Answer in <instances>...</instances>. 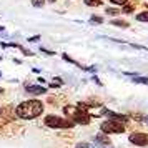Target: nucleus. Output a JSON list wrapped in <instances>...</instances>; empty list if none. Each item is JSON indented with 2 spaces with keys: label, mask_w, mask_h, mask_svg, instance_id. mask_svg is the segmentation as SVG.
Masks as SVG:
<instances>
[{
  "label": "nucleus",
  "mask_w": 148,
  "mask_h": 148,
  "mask_svg": "<svg viewBox=\"0 0 148 148\" xmlns=\"http://www.w3.org/2000/svg\"><path fill=\"white\" fill-rule=\"evenodd\" d=\"M40 40V35H35V37H30L28 38V42H38Z\"/></svg>",
  "instance_id": "obj_19"
},
{
  "label": "nucleus",
  "mask_w": 148,
  "mask_h": 148,
  "mask_svg": "<svg viewBox=\"0 0 148 148\" xmlns=\"http://www.w3.org/2000/svg\"><path fill=\"white\" fill-rule=\"evenodd\" d=\"M92 22H93V23H101V22H103V18H101V17H98V15H92Z\"/></svg>",
  "instance_id": "obj_14"
},
{
  "label": "nucleus",
  "mask_w": 148,
  "mask_h": 148,
  "mask_svg": "<svg viewBox=\"0 0 148 148\" xmlns=\"http://www.w3.org/2000/svg\"><path fill=\"white\" fill-rule=\"evenodd\" d=\"M32 5H34V7H43L45 3H43V2H32Z\"/></svg>",
  "instance_id": "obj_21"
},
{
  "label": "nucleus",
  "mask_w": 148,
  "mask_h": 148,
  "mask_svg": "<svg viewBox=\"0 0 148 148\" xmlns=\"http://www.w3.org/2000/svg\"><path fill=\"white\" fill-rule=\"evenodd\" d=\"M107 14H110V15H112V14L116 15V14H118V10H115V8H107Z\"/></svg>",
  "instance_id": "obj_20"
},
{
  "label": "nucleus",
  "mask_w": 148,
  "mask_h": 148,
  "mask_svg": "<svg viewBox=\"0 0 148 148\" xmlns=\"http://www.w3.org/2000/svg\"><path fill=\"white\" fill-rule=\"evenodd\" d=\"M123 14H130V12H133V5H128V3H125V7H123V10H121Z\"/></svg>",
  "instance_id": "obj_13"
},
{
  "label": "nucleus",
  "mask_w": 148,
  "mask_h": 148,
  "mask_svg": "<svg viewBox=\"0 0 148 148\" xmlns=\"http://www.w3.org/2000/svg\"><path fill=\"white\" fill-rule=\"evenodd\" d=\"M25 92L30 95H43V93H47V88L40 87V85H27L25 87Z\"/></svg>",
  "instance_id": "obj_7"
},
{
  "label": "nucleus",
  "mask_w": 148,
  "mask_h": 148,
  "mask_svg": "<svg viewBox=\"0 0 148 148\" xmlns=\"http://www.w3.org/2000/svg\"><path fill=\"white\" fill-rule=\"evenodd\" d=\"M43 123H45V127H48V128H60V130L73 128V123L68 120V118H62L58 115H47Z\"/></svg>",
  "instance_id": "obj_3"
},
{
  "label": "nucleus",
  "mask_w": 148,
  "mask_h": 148,
  "mask_svg": "<svg viewBox=\"0 0 148 148\" xmlns=\"http://www.w3.org/2000/svg\"><path fill=\"white\" fill-rule=\"evenodd\" d=\"M136 20H140V22H148V10H143V12H140V14L136 15Z\"/></svg>",
  "instance_id": "obj_9"
},
{
  "label": "nucleus",
  "mask_w": 148,
  "mask_h": 148,
  "mask_svg": "<svg viewBox=\"0 0 148 148\" xmlns=\"http://www.w3.org/2000/svg\"><path fill=\"white\" fill-rule=\"evenodd\" d=\"M77 148H93L90 143H77Z\"/></svg>",
  "instance_id": "obj_16"
},
{
  "label": "nucleus",
  "mask_w": 148,
  "mask_h": 148,
  "mask_svg": "<svg viewBox=\"0 0 148 148\" xmlns=\"http://www.w3.org/2000/svg\"><path fill=\"white\" fill-rule=\"evenodd\" d=\"M95 141H97V145H98V147H105V145H112V140L108 138L107 135H103V133L97 135V136H95Z\"/></svg>",
  "instance_id": "obj_8"
},
{
  "label": "nucleus",
  "mask_w": 148,
  "mask_h": 148,
  "mask_svg": "<svg viewBox=\"0 0 148 148\" xmlns=\"http://www.w3.org/2000/svg\"><path fill=\"white\" fill-rule=\"evenodd\" d=\"M112 3H115V5H125L127 2L125 0H112Z\"/></svg>",
  "instance_id": "obj_18"
},
{
  "label": "nucleus",
  "mask_w": 148,
  "mask_h": 148,
  "mask_svg": "<svg viewBox=\"0 0 148 148\" xmlns=\"http://www.w3.org/2000/svg\"><path fill=\"white\" fill-rule=\"evenodd\" d=\"M132 80H133V83H141V85H147V77H133Z\"/></svg>",
  "instance_id": "obj_11"
},
{
  "label": "nucleus",
  "mask_w": 148,
  "mask_h": 148,
  "mask_svg": "<svg viewBox=\"0 0 148 148\" xmlns=\"http://www.w3.org/2000/svg\"><path fill=\"white\" fill-rule=\"evenodd\" d=\"M0 77H2V73H0Z\"/></svg>",
  "instance_id": "obj_24"
},
{
  "label": "nucleus",
  "mask_w": 148,
  "mask_h": 148,
  "mask_svg": "<svg viewBox=\"0 0 148 148\" xmlns=\"http://www.w3.org/2000/svg\"><path fill=\"white\" fill-rule=\"evenodd\" d=\"M3 30H5V27H0V32H3Z\"/></svg>",
  "instance_id": "obj_23"
},
{
  "label": "nucleus",
  "mask_w": 148,
  "mask_h": 148,
  "mask_svg": "<svg viewBox=\"0 0 148 148\" xmlns=\"http://www.w3.org/2000/svg\"><path fill=\"white\" fill-rule=\"evenodd\" d=\"M128 140H130V143L135 145V147H147L148 145V135L145 133V132H133V133H130Z\"/></svg>",
  "instance_id": "obj_5"
},
{
  "label": "nucleus",
  "mask_w": 148,
  "mask_h": 148,
  "mask_svg": "<svg viewBox=\"0 0 148 148\" xmlns=\"http://www.w3.org/2000/svg\"><path fill=\"white\" fill-rule=\"evenodd\" d=\"M62 57H63V58H65V60H67V62H70V63H75V65H78V63H77V62H75V60H72V58H70V57H68L67 53H63V55H62ZM78 67H80V65H78ZM80 68H82V67H80ZM83 68H85V67H83Z\"/></svg>",
  "instance_id": "obj_15"
},
{
  "label": "nucleus",
  "mask_w": 148,
  "mask_h": 148,
  "mask_svg": "<svg viewBox=\"0 0 148 148\" xmlns=\"http://www.w3.org/2000/svg\"><path fill=\"white\" fill-rule=\"evenodd\" d=\"M98 148H113L112 145H105V147H98Z\"/></svg>",
  "instance_id": "obj_22"
},
{
  "label": "nucleus",
  "mask_w": 148,
  "mask_h": 148,
  "mask_svg": "<svg viewBox=\"0 0 148 148\" xmlns=\"http://www.w3.org/2000/svg\"><path fill=\"white\" fill-rule=\"evenodd\" d=\"M85 5H101V2H93V0H85Z\"/></svg>",
  "instance_id": "obj_17"
},
{
  "label": "nucleus",
  "mask_w": 148,
  "mask_h": 148,
  "mask_svg": "<svg viewBox=\"0 0 148 148\" xmlns=\"http://www.w3.org/2000/svg\"><path fill=\"white\" fill-rule=\"evenodd\" d=\"M0 45H2L3 48H18L20 47V45H17V43H5V42H2Z\"/></svg>",
  "instance_id": "obj_12"
},
{
  "label": "nucleus",
  "mask_w": 148,
  "mask_h": 148,
  "mask_svg": "<svg viewBox=\"0 0 148 148\" xmlns=\"http://www.w3.org/2000/svg\"><path fill=\"white\" fill-rule=\"evenodd\" d=\"M103 115H107L108 120L120 121V123H127V120H128L127 115H120V113H116V112H110V110H105V112H103Z\"/></svg>",
  "instance_id": "obj_6"
},
{
  "label": "nucleus",
  "mask_w": 148,
  "mask_h": 148,
  "mask_svg": "<svg viewBox=\"0 0 148 148\" xmlns=\"http://www.w3.org/2000/svg\"><path fill=\"white\" fill-rule=\"evenodd\" d=\"M43 113V103L40 100H27L15 108V115L23 120H34Z\"/></svg>",
  "instance_id": "obj_1"
},
{
  "label": "nucleus",
  "mask_w": 148,
  "mask_h": 148,
  "mask_svg": "<svg viewBox=\"0 0 148 148\" xmlns=\"http://www.w3.org/2000/svg\"><path fill=\"white\" fill-rule=\"evenodd\" d=\"M112 25H116V27H121V28H127L128 27V22H123V20H110Z\"/></svg>",
  "instance_id": "obj_10"
},
{
  "label": "nucleus",
  "mask_w": 148,
  "mask_h": 148,
  "mask_svg": "<svg viewBox=\"0 0 148 148\" xmlns=\"http://www.w3.org/2000/svg\"><path fill=\"white\" fill-rule=\"evenodd\" d=\"M63 112H65V115L68 116V120L72 121L73 125L75 123H78V125H88L90 120H92V116L88 115V112H83L78 107L67 105V107H63Z\"/></svg>",
  "instance_id": "obj_2"
},
{
  "label": "nucleus",
  "mask_w": 148,
  "mask_h": 148,
  "mask_svg": "<svg viewBox=\"0 0 148 148\" xmlns=\"http://www.w3.org/2000/svg\"><path fill=\"white\" fill-rule=\"evenodd\" d=\"M125 123H120V121H113V120H105L100 125V130L103 135H118L125 132Z\"/></svg>",
  "instance_id": "obj_4"
}]
</instances>
